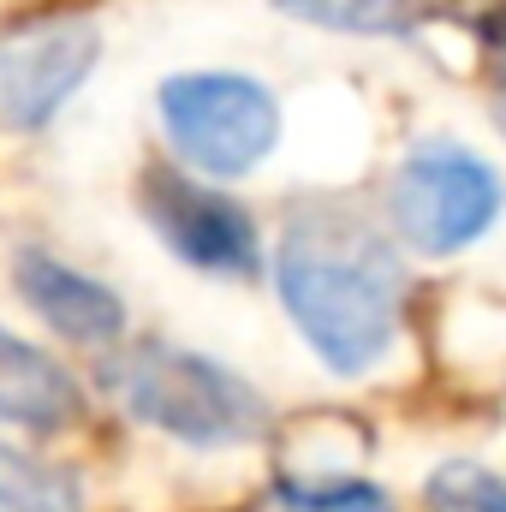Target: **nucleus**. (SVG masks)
Masks as SVG:
<instances>
[{"mask_svg": "<svg viewBox=\"0 0 506 512\" xmlns=\"http://www.w3.org/2000/svg\"><path fill=\"white\" fill-rule=\"evenodd\" d=\"M143 215L149 227L173 245L179 262L191 268H209V274H239L251 280L262 268V239H256V221L221 191L185 179V173H167L155 167L143 179Z\"/></svg>", "mask_w": 506, "mask_h": 512, "instance_id": "nucleus-6", "label": "nucleus"}, {"mask_svg": "<svg viewBox=\"0 0 506 512\" xmlns=\"http://www.w3.org/2000/svg\"><path fill=\"white\" fill-rule=\"evenodd\" d=\"M0 512H78V477L0 441Z\"/></svg>", "mask_w": 506, "mask_h": 512, "instance_id": "nucleus-9", "label": "nucleus"}, {"mask_svg": "<svg viewBox=\"0 0 506 512\" xmlns=\"http://www.w3.org/2000/svg\"><path fill=\"white\" fill-rule=\"evenodd\" d=\"M12 286L24 292V304H30L48 328H60V334L78 340V346H114V340L126 334V304H120V292L102 286V280H90V274H78V268H66V262H54L48 251H18Z\"/></svg>", "mask_w": 506, "mask_h": 512, "instance_id": "nucleus-7", "label": "nucleus"}, {"mask_svg": "<svg viewBox=\"0 0 506 512\" xmlns=\"http://www.w3.org/2000/svg\"><path fill=\"white\" fill-rule=\"evenodd\" d=\"M102 382L131 417H143L149 429L191 441V447H233V441L262 435V423H268L251 382H239L215 358H197V352L161 346V340H143L120 358H108Z\"/></svg>", "mask_w": 506, "mask_h": 512, "instance_id": "nucleus-2", "label": "nucleus"}, {"mask_svg": "<svg viewBox=\"0 0 506 512\" xmlns=\"http://www.w3.org/2000/svg\"><path fill=\"white\" fill-rule=\"evenodd\" d=\"M102 36L90 18H42L0 36V126H48L66 96L96 72Z\"/></svg>", "mask_w": 506, "mask_h": 512, "instance_id": "nucleus-5", "label": "nucleus"}, {"mask_svg": "<svg viewBox=\"0 0 506 512\" xmlns=\"http://www.w3.org/2000/svg\"><path fill=\"white\" fill-rule=\"evenodd\" d=\"M274 286L286 316L334 376H364L399 334L405 262L358 209H298L280 233Z\"/></svg>", "mask_w": 506, "mask_h": 512, "instance_id": "nucleus-1", "label": "nucleus"}, {"mask_svg": "<svg viewBox=\"0 0 506 512\" xmlns=\"http://www.w3.org/2000/svg\"><path fill=\"white\" fill-rule=\"evenodd\" d=\"M274 507L280 512H393V501H387V489L358 483V477H316V483L286 477L274 489Z\"/></svg>", "mask_w": 506, "mask_h": 512, "instance_id": "nucleus-11", "label": "nucleus"}, {"mask_svg": "<svg viewBox=\"0 0 506 512\" xmlns=\"http://www.w3.org/2000/svg\"><path fill=\"white\" fill-rule=\"evenodd\" d=\"M501 209H506L501 173L453 137L417 143L399 161L393 191H387V215H393L399 239L423 256H453L465 245H477L501 221Z\"/></svg>", "mask_w": 506, "mask_h": 512, "instance_id": "nucleus-3", "label": "nucleus"}, {"mask_svg": "<svg viewBox=\"0 0 506 512\" xmlns=\"http://www.w3.org/2000/svg\"><path fill=\"white\" fill-rule=\"evenodd\" d=\"M161 126L197 173L239 179L274 149L280 102L239 72H179L161 84Z\"/></svg>", "mask_w": 506, "mask_h": 512, "instance_id": "nucleus-4", "label": "nucleus"}, {"mask_svg": "<svg viewBox=\"0 0 506 512\" xmlns=\"http://www.w3.org/2000/svg\"><path fill=\"white\" fill-rule=\"evenodd\" d=\"M495 108H501V126H506V84H501V102H495Z\"/></svg>", "mask_w": 506, "mask_h": 512, "instance_id": "nucleus-13", "label": "nucleus"}, {"mask_svg": "<svg viewBox=\"0 0 506 512\" xmlns=\"http://www.w3.org/2000/svg\"><path fill=\"white\" fill-rule=\"evenodd\" d=\"M78 411H84L78 376L60 358H48L42 346L0 328V417L18 429H66L78 423Z\"/></svg>", "mask_w": 506, "mask_h": 512, "instance_id": "nucleus-8", "label": "nucleus"}, {"mask_svg": "<svg viewBox=\"0 0 506 512\" xmlns=\"http://www.w3.org/2000/svg\"><path fill=\"white\" fill-rule=\"evenodd\" d=\"M429 512H506V477L471 465V459H447L429 489H423Z\"/></svg>", "mask_w": 506, "mask_h": 512, "instance_id": "nucleus-12", "label": "nucleus"}, {"mask_svg": "<svg viewBox=\"0 0 506 512\" xmlns=\"http://www.w3.org/2000/svg\"><path fill=\"white\" fill-rule=\"evenodd\" d=\"M286 18H304L316 30H346V36H411L417 12L411 0H274Z\"/></svg>", "mask_w": 506, "mask_h": 512, "instance_id": "nucleus-10", "label": "nucleus"}]
</instances>
